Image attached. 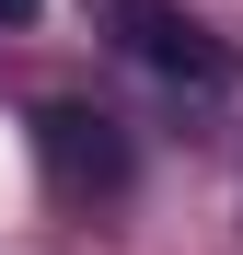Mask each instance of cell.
Returning a JSON list of instances; mask_svg holds the SVG:
<instances>
[{
  "label": "cell",
  "mask_w": 243,
  "mask_h": 255,
  "mask_svg": "<svg viewBox=\"0 0 243 255\" xmlns=\"http://www.w3.org/2000/svg\"><path fill=\"white\" fill-rule=\"evenodd\" d=\"M116 47H128L139 70H162V81H185V93H220L232 81V47L197 12H162V0H116Z\"/></svg>",
  "instance_id": "cell-1"
},
{
  "label": "cell",
  "mask_w": 243,
  "mask_h": 255,
  "mask_svg": "<svg viewBox=\"0 0 243 255\" xmlns=\"http://www.w3.org/2000/svg\"><path fill=\"white\" fill-rule=\"evenodd\" d=\"M35 151H47L58 186H128V139H116V116H93V105H47L35 116Z\"/></svg>",
  "instance_id": "cell-2"
},
{
  "label": "cell",
  "mask_w": 243,
  "mask_h": 255,
  "mask_svg": "<svg viewBox=\"0 0 243 255\" xmlns=\"http://www.w3.org/2000/svg\"><path fill=\"white\" fill-rule=\"evenodd\" d=\"M0 23H35V0H0Z\"/></svg>",
  "instance_id": "cell-3"
}]
</instances>
